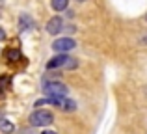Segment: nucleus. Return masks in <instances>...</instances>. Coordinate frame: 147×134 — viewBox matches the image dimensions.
I'll return each instance as SVG.
<instances>
[{
	"mask_svg": "<svg viewBox=\"0 0 147 134\" xmlns=\"http://www.w3.org/2000/svg\"><path fill=\"white\" fill-rule=\"evenodd\" d=\"M19 24H21V30H26V28H32L34 26V21L28 17V15H22L21 21H19Z\"/></svg>",
	"mask_w": 147,
	"mask_h": 134,
	"instance_id": "10",
	"label": "nucleus"
},
{
	"mask_svg": "<svg viewBox=\"0 0 147 134\" xmlns=\"http://www.w3.org/2000/svg\"><path fill=\"white\" fill-rule=\"evenodd\" d=\"M47 32L49 34H60L63 32V21H61V17H52L50 21L47 22Z\"/></svg>",
	"mask_w": 147,
	"mask_h": 134,
	"instance_id": "6",
	"label": "nucleus"
},
{
	"mask_svg": "<svg viewBox=\"0 0 147 134\" xmlns=\"http://www.w3.org/2000/svg\"><path fill=\"white\" fill-rule=\"evenodd\" d=\"M41 134H58V132H54V131H43Z\"/></svg>",
	"mask_w": 147,
	"mask_h": 134,
	"instance_id": "13",
	"label": "nucleus"
},
{
	"mask_svg": "<svg viewBox=\"0 0 147 134\" xmlns=\"http://www.w3.org/2000/svg\"><path fill=\"white\" fill-rule=\"evenodd\" d=\"M49 102L54 106H58L60 110H63V112H73V110L76 108L75 101H71V99H65V97H49Z\"/></svg>",
	"mask_w": 147,
	"mask_h": 134,
	"instance_id": "5",
	"label": "nucleus"
},
{
	"mask_svg": "<svg viewBox=\"0 0 147 134\" xmlns=\"http://www.w3.org/2000/svg\"><path fill=\"white\" fill-rule=\"evenodd\" d=\"M78 2H82V0H78Z\"/></svg>",
	"mask_w": 147,
	"mask_h": 134,
	"instance_id": "15",
	"label": "nucleus"
},
{
	"mask_svg": "<svg viewBox=\"0 0 147 134\" xmlns=\"http://www.w3.org/2000/svg\"><path fill=\"white\" fill-rule=\"evenodd\" d=\"M67 4H69V0H50V6H52L54 11H63V9H67Z\"/></svg>",
	"mask_w": 147,
	"mask_h": 134,
	"instance_id": "8",
	"label": "nucleus"
},
{
	"mask_svg": "<svg viewBox=\"0 0 147 134\" xmlns=\"http://www.w3.org/2000/svg\"><path fill=\"white\" fill-rule=\"evenodd\" d=\"M43 91L47 97H65L67 95V86L56 80H50V82H43Z\"/></svg>",
	"mask_w": 147,
	"mask_h": 134,
	"instance_id": "3",
	"label": "nucleus"
},
{
	"mask_svg": "<svg viewBox=\"0 0 147 134\" xmlns=\"http://www.w3.org/2000/svg\"><path fill=\"white\" fill-rule=\"evenodd\" d=\"M9 88H11V76L9 75H0V97H4Z\"/></svg>",
	"mask_w": 147,
	"mask_h": 134,
	"instance_id": "7",
	"label": "nucleus"
},
{
	"mask_svg": "<svg viewBox=\"0 0 147 134\" xmlns=\"http://www.w3.org/2000/svg\"><path fill=\"white\" fill-rule=\"evenodd\" d=\"M0 131L6 132V134H11V132L15 131V127H13V123H11V121L2 119V121H0Z\"/></svg>",
	"mask_w": 147,
	"mask_h": 134,
	"instance_id": "9",
	"label": "nucleus"
},
{
	"mask_svg": "<svg viewBox=\"0 0 147 134\" xmlns=\"http://www.w3.org/2000/svg\"><path fill=\"white\" fill-rule=\"evenodd\" d=\"M52 121H54L52 112L43 110V108H37L36 112L30 116V125H32V127H49Z\"/></svg>",
	"mask_w": 147,
	"mask_h": 134,
	"instance_id": "1",
	"label": "nucleus"
},
{
	"mask_svg": "<svg viewBox=\"0 0 147 134\" xmlns=\"http://www.w3.org/2000/svg\"><path fill=\"white\" fill-rule=\"evenodd\" d=\"M21 134H36V132H32V131H22Z\"/></svg>",
	"mask_w": 147,
	"mask_h": 134,
	"instance_id": "14",
	"label": "nucleus"
},
{
	"mask_svg": "<svg viewBox=\"0 0 147 134\" xmlns=\"http://www.w3.org/2000/svg\"><path fill=\"white\" fill-rule=\"evenodd\" d=\"M4 37H6V34H4V30H2V28H0V41H2V39H4Z\"/></svg>",
	"mask_w": 147,
	"mask_h": 134,
	"instance_id": "12",
	"label": "nucleus"
},
{
	"mask_svg": "<svg viewBox=\"0 0 147 134\" xmlns=\"http://www.w3.org/2000/svg\"><path fill=\"white\" fill-rule=\"evenodd\" d=\"M6 58H7V62H17V60H22V56H21V52L19 51H7V54H6Z\"/></svg>",
	"mask_w": 147,
	"mask_h": 134,
	"instance_id": "11",
	"label": "nucleus"
},
{
	"mask_svg": "<svg viewBox=\"0 0 147 134\" xmlns=\"http://www.w3.org/2000/svg\"><path fill=\"white\" fill-rule=\"evenodd\" d=\"M75 47H76V43L71 39V37H60V39H56L52 43L54 52H60V54H65V52L73 51Z\"/></svg>",
	"mask_w": 147,
	"mask_h": 134,
	"instance_id": "4",
	"label": "nucleus"
},
{
	"mask_svg": "<svg viewBox=\"0 0 147 134\" xmlns=\"http://www.w3.org/2000/svg\"><path fill=\"white\" fill-rule=\"evenodd\" d=\"M60 67L75 69L76 67V60L71 58V56H67V54H58V56H54V58L47 63V69H49V71H50V69H60Z\"/></svg>",
	"mask_w": 147,
	"mask_h": 134,
	"instance_id": "2",
	"label": "nucleus"
}]
</instances>
